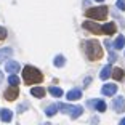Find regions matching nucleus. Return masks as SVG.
I'll return each mask as SVG.
<instances>
[{"label": "nucleus", "mask_w": 125, "mask_h": 125, "mask_svg": "<svg viewBox=\"0 0 125 125\" xmlns=\"http://www.w3.org/2000/svg\"><path fill=\"white\" fill-rule=\"evenodd\" d=\"M85 47V55L90 61H98L103 58V48L98 40H87L83 43Z\"/></svg>", "instance_id": "nucleus-1"}, {"label": "nucleus", "mask_w": 125, "mask_h": 125, "mask_svg": "<svg viewBox=\"0 0 125 125\" xmlns=\"http://www.w3.org/2000/svg\"><path fill=\"white\" fill-rule=\"evenodd\" d=\"M22 80L26 85H34V83H40L43 80V75L37 67L34 66H24L22 69Z\"/></svg>", "instance_id": "nucleus-2"}, {"label": "nucleus", "mask_w": 125, "mask_h": 125, "mask_svg": "<svg viewBox=\"0 0 125 125\" xmlns=\"http://www.w3.org/2000/svg\"><path fill=\"white\" fill-rule=\"evenodd\" d=\"M87 18H93V19H106L107 16V7H95V8H88L85 11Z\"/></svg>", "instance_id": "nucleus-3"}, {"label": "nucleus", "mask_w": 125, "mask_h": 125, "mask_svg": "<svg viewBox=\"0 0 125 125\" xmlns=\"http://www.w3.org/2000/svg\"><path fill=\"white\" fill-rule=\"evenodd\" d=\"M58 109H61L62 112H66V114H69L71 119L80 117V114L83 112V107L82 106H69V104H62V103L58 104Z\"/></svg>", "instance_id": "nucleus-4"}, {"label": "nucleus", "mask_w": 125, "mask_h": 125, "mask_svg": "<svg viewBox=\"0 0 125 125\" xmlns=\"http://www.w3.org/2000/svg\"><path fill=\"white\" fill-rule=\"evenodd\" d=\"M19 95V88H18V85H10L7 90H5L3 96L7 101H13V99H16Z\"/></svg>", "instance_id": "nucleus-5"}, {"label": "nucleus", "mask_w": 125, "mask_h": 125, "mask_svg": "<svg viewBox=\"0 0 125 125\" xmlns=\"http://www.w3.org/2000/svg\"><path fill=\"white\" fill-rule=\"evenodd\" d=\"M112 107H114L115 112H124L125 111V99L124 96H117V98H114V101H112Z\"/></svg>", "instance_id": "nucleus-6"}, {"label": "nucleus", "mask_w": 125, "mask_h": 125, "mask_svg": "<svg viewBox=\"0 0 125 125\" xmlns=\"http://www.w3.org/2000/svg\"><path fill=\"white\" fill-rule=\"evenodd\" d=\"M101 93H103L104 96H114L115 93H117V87H115L114 83H106L101 88Z\"/></svg>", "instance_id": "nucleus-7"}, {"label": "nucleus", "mask_w": 125, "mask_h": 125, "mask_svg": "<svg viewBox=\"0 0 125 125\" xmlns=\"http://www.w3.org/2000/svg\"><path fill=\"white\" fill-rule=\"evenodd\" d=\"M83 29H88L90 32H93V34L101 32V26H99L98 22H92V21H85L83 22Z\"/></svg>", "instance_id": "nucleus-8"}, {"label": "nucleus", "mask_w": 125, "mask_h": 125, "mask_svg": "<svg viewBox=\"0 0 125 125\" xmlns=\"http://www.w3.org/2000/svg\"><path fill=\"white\" fill-rule=\"evenodd\" d=\"M19 69L21 67H19V64L16 61H7V64H5V71L10 72V74H16Z\"/></svg>", "instance_id": "nucleus-9"}, {"label": "nucleus", "mask_w": 125, "mask_h": 125, "mask_svg": "<svg viewBox=\"0 0 125 125\" xmlns=\"http://www.w3.org/2000/svg\"><path fill=\"white\" fill-rule=\"evenodd\" d=\"M80 96H82V90L74 88V90H71V92L66 95V98L69 99V101H75V99H80Z\"/></svg>", "instance_id": "nucleus-10"}, {"label": "nucleus", "mask_w": 125, "mask_h": 125, "mask_svg": "<svg viewBox=\"0 0 125 125\" xmlns=\"http://www.w3.org/2000/svg\"><path fill=\"white\" fill-rule=\"evenodd\" d=\"M115 29H117V27H115L114 22H106V24L101 27V31H103L104 34H107V35H112V34L115 32Z\"/></svg>", "instance_id": "nucleus-11"}, {"label": "nucleus", "mask_w": 125, "mask_h": 125, "mask_svg": "<svg viewBox=\"0 0 125 125\" xmlns=\"http://www.w3.org/2000/svg\"><path fill=\"white\" fill-rule=\"evenodd\" d=\"M111 75H112V67H111V64H107V66L103 67V71H101V74H99V77L103 79V80H107Z\"/></svg>", "instance_id": "nucleus-12"}, {"label": "nucleus", "mask_w": 125, "mask_h": 125, "mask_svg": "<svg viewBox=\"0 0 125 125\" xmlns=\"http://www.w3.org/2000/svg\"><path fill=\"white\" fill-rule=\"evenodd\" d=\"M0 119L3 122H11V119H13V112H11L10 109H2L0 111Z\"/></svg>", "instance_id": "nucleus-13"}, {"label": "nucleus", "mask_w": 125, "mask_h": 125, "mask_svg": "<svg viewBox=\"0 0 125 125\" xmlns=\"http://www.w3.org/2000/svg\"><path fill=\"white\" fill-rule=\"evenodd\" d=\"M112 77H114L115 80H124V77H125V72L120 69V67H115V69L112 71Z\"/></svg>", "instance_id": "nucleus-14"}, {"label": "nucleus", "mask_w": 125, "mask_h": 125, "mask_svg": "<svg viewBox=\"0 0 125 125\" xmlns=\"http://www.w3.org/2000/svg\"><path fill=\"white\" fill-rule=\"evenodd\" d=\"M53 64H55L56 67H62L64 64H66V58L62 55H58V56H55V61H53Z\"/></svg>", "instance_id": "nucleus-15"}, {"label": "nucleus", "mask_w": 125, "mask_h": 125, "mask_svg": "<svg viewBox=\"0 0 125 125\" xmlns=\"http://www.w3.org/2000/svg\"><path fill=\"white\" fill-rule=\"evenodd\" d=\"M31 95L32 96H37V98H43L45 96V90L42 87H37V88H32L31 90Z\"/></svg>", "instance_id": "nucleus-16"}, {"label": "nucleus", "mask_w": 125, "mask_h": 125, "mask_svg": "<svg viewBox=\"0 0 125 125\" xmlns=\"http://www.w3.org/2000/svg\"><path fill=\"white\" fill-rule=\"evenodd\" d=\"M124 45H125V37L124 35H119L117 39H115V42H114V48L120 50V48H124Z\"/></svg>", "instance_id": "nucleus-17"}, {"label": "nucleus", "mask_w": 125, "mask_h": 125, "mask_svg": "<svg viewBox=\"0 0 125 125\" xmlns=\"http://www.w3.org/2000/svg\"><path fill=\"white\" fill-rule=\"evenodd\" d=\"M56 111H58V104H52V106H48L47 109H45V114H47L48 117H52V115L56 114Z\"/></svg>", "instance_id": "nucleus-18"}, {"label": "nucleus", "mask_w": 125, "mask_h": 125, "mask_svg": "<svg viewBox=\"0 0 125 125\" xmlns=\"http://www.w3.org/2000/svg\"><path fill=\"white\" fill-rule=\"evenodd\" d=\"M95 109L98 111V112H104V111H106V103L101 101V99H98V101L95 103Z\"/></svg>", "instance_id": "nucleus-19"}, {"label": "nucleus", "mask_w": 125, "mask_h": 125, "mask_svg": "<svg viewBox=\"0 0 125 125\" xmlns=\"http://www.w3.org/2000/svg\"><path fill=\"white\" fill-rule=\"evenodd\" d=\"M50 93H52L53 96H56V98L62 96V90L59 88V87H50Z\"/></svg>", "instance_id": "nucleus-20"}, {"label": "nucleus", "mask_w": 125, "mask_h": 125, "mask_svg": "<svg viewBox=\"0 0 125 125\" xmlns=\"http://www.w3.org/2000/svg\"><path fill=\"white\" fill-rule=\"evenodd\" d=\"M13 55V50L11 48H3V50H0V58H10Z\"/></svg>", "instance_id": "nucleus-21"}, {"label": "nucleus", "mask_w": 125, "mask_h": 125, "mask_svg": "<svg viewBox=\"0 0 125 125\" xmlns=\"http://www.w3.org/2000/svg\"><path fill=\"white\" fill-rule=\"evenodd\" d=\"M8 83H10V85H19V79L16 77L15 74H10V77H8Z\"/></svg>", "instance_id": "nucleus-22"}, {"label": "nucleus", "mask_w": 125, "mask_h": 125, "mask_svg": "<svg viewBox=\"0 0 125 125\" xmlns=\"http://www.w3.org/2000/svg\"><path fill=\"white\" fill-rule=\"evenodd\" d=\"M5 39H7V29L0 26V40H5Z\"/></svg>", "instance_id": "nucleus-23"}, {"label": "nucleus", "mask_w": 125, "mask_h": 125, "mask_svg": "<svg viewBox=\"0 0 125 125\" xmlns=\"http://www.w3.org/2000/svg\"><path fill=\"white\" fill-rule=\"evenodd\" d=\"M117 8L119 10H125V0H117Z\"/></svg>", "instance_id": "nucleus-24"}, {"label": "nucleus", "mask_w": 125, "mask_h": 125, "mask_svg": "<svg viewBox=\"0 0 125 125\" xmlns=\"http://www.w3.org/2000/svg\"><path fill=\"white\" fill-rule=\"evenodd\" d=\"M115 59H117V55H115L114 52H111L109 53V61H115Z\"/></svg>", "instance_id": "nucleus-25"}, {"label": "nucleus", "mask_w": 125, "mask_h": 125, "mask_svg": "<svg viewBox=\"0 0 125 125\" xmlns=\"http://www.w3.org/2000/svg\"><path fill=\"white\" fill-rule=\"evenodd\" d=\"M27 107H29V104H27V103H26V104H21V106L18 107V111H19V112H21L22 109H27Z\"/></svg>", "instance_id": "nucleus-26"}, {"label": "nucleus", "mask_w": 125, "mask_h": 125, "mask_svg": "<svg viewBox=\"0 0 125 125\" xmlns=\"http://www.w3.org/2000/svg\"><path fill=\"white\" fill-rule=\"evenodd\" d=\"M90 82H92V77H87V79H85V85H88Z\"/></svg>", "instance_id": "nucleus-27"}, {"label": "nucleus", "mask_w": 125, "mask_h": 125, "mask_svg": "<svg viewBox=\"0 0 125 125\" xmlns=\"http://www.w3.org/2000/svg\"><path fill=\"white\" fill-rule=\"evenodd\" d=\"M2 82H3V74L0 72V83H2Z\"/></svg>", "instance_id": "nucleus-28"}, {"label": "nucleus", "mask_w": 125, "mask_h": 125, "mask_svg": "<svg viewBox=\"0 0 125 125\" xmlns=\"http://www.w3.org/2000/svg\"><path fill=\"white\" fill-rule=\"evenodd\" d=\"M120 125H125V119H122V120H120Z\"/></svg>", "instance_id": "nucleus-29"}, {"label": "nucleus", "mask_w": 125, "mask_h": 125, "mask_svg": "<svg viewBox=\"0 0 125 125\" xmlns=\"http://www.w3.org/2000/svg\"><path fill=\"white\" fill-rule=\"evenodd\" d=\"M96 2H103V0H96Z\"/></svg>", "instance_id": "nucleus-30"}]
</instances>
